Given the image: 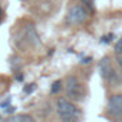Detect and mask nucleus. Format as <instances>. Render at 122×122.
I'll return each mask as SVG.
<instances>
[{
  "instance_id": "obj_1",
  "label": "nucleus",
  "mask_w": 122,
  "mask_h": 122,
  "mask_svg": "<svg viewBox=\"0 0 122 122\" xmlns=\"http://www.w3.org/2000/svg\"><path fill=\"white\" fill-rule=\"evenodd\" d=\"M56 109L60 117L61 122H77L80 119L78 108L68 99V98H58L56 102Z\"/></svg>"
},
{
  "instance_id": "obj_2",
  "label": "nucleus",
  "mask_w": 122,
  "mask_h": 122,
  "mask_svg": "<svg viewBox=\"0 0 122 122\" xmlns=\"http://www.w3.org/2000/svg\"><path fill=\"white\" fill-rule=\"evenodd\" d=\"M65 94L70 101H82L85 97L84 85L75 75H68L65 80Z\"/></svg>"
},
{
  "instance_id": "obj_3",
  "label": "nucleus",
  "mask_w": 122,
  "mask_h": 122,
  "mask_svg": "<svg viewBox=\"0 0 122 122\" xmlns=\"http://www.w3.org/2000/svg\"><path fill=\"white\" fill-rule=\"evenodd\" d=\"M99 72H101V77L105 81H108L111 85L117 87V85L122 84V77L114 70V67L111 64V60L108 57H104L99 61Z\"/></svg>"
},
{
  "instance_id": "obj_4",
  "label": "nucleus",
  "mask_w": 122,
  "mask_h": 122,
  "mask_svg": "<svg viewBox=\"0 0 122 122\" xmlns=\"http://www.w3.org/2000/svg\"><path fill=\"white\" fill-rule=\"evenodd\" d=\"M90 17V10L84 6V4H74L65 17L67 24L70 26H80L84 21H87V19Z\"/></svg>"
},
{
  "instance_id": "obj_5",
  "label": "nucleus",
  "mask_w": 122,
  "mask_h": 122,
  "mask_svg": "<svg viewBox=\"0 0 122 122\" xmlns=\"http://www.w3.org/2000/svg\"><path fill=\"white\" fill-rule=\"evenodd\" d=\"M107 111L111 117L114 118H121L122 117V94H114L107 105Z\"/></svg>"
},
{
  "instance_id": "obj_6",
  "label": "nucleus",
  "mask_w": 122,
  "mask_h": 122,
  "mask_svg": "<svg viewBox=\"0 0 122 122\" xmlns=\"http://www.w3.org/2000/svg\"><path fill=\"white\" fill-rule=\"evenodd\" d=\"M24 37H26V40L33 44V46H38L40 44V37H38V34H37V30H36V27H34V24H27L26 27H24Z\"/></svg>"
},
{
  "instance_id": "obj_7",
  "label": "nucleus",
  "mask_w": 122,
  "mask_h": 122,
  "mask_svg": "<svg viewBox=\"0 0 122 122\" xmlns=\"http://www.w3.org/2000/svg\"><path fill=\"white\" fill-rule=\"evenodd\" d=\"M7 122H36V121L29 114H20V115H14V117L9 118Z\"/></svg>"
},
{
  "instance_id": "obj_8",
  "label": "nucleus",
  "mask_w": 122,
  "mask_h": 122,
  "mask_svg": "<svg viewBox=\"0 0 122 122\" xmlns=\"http://www.w3.org/2000/svg\"><path fill=\"white\" fill-rule=\"evenodd\" d=\"M80 1H81V3H82V4H84L87 9H88V10H90V11H94V10H95L94 0H80Z\"/></svg>"
},
{
  "instance_id": "obj_9",
  "label": "nucleus",
  "mask_w": 122,
  "mask_h": 122,
  "mask_svg": "<svg viewBox=\"0 0 122 122\" xmlns=\"http://www.w3.org/2000/svg\"><path fill=\"white\" fill-rule=\"evenodd\" d=\"M61 90V81H56L51 85V94H57Z\"/></svg>"
},
{
  "instance_id": "obj_10",
  "label": "nucleus",
  "mask_w": 122,
  "mask_h": 122,
  "mask_svg": "<svg viewBox=\"0 0 122 122\" xmlns=\"http://www.w3.org/2000/svg\"><path fill=\"white\" fill-rule=\"evenodd\" d=\"M115 53H117L118 56H122V38H119L118 43L115 44Z\"/></svg>"
},
{
  "instance_id": "obj_11",
  "label": "nucleus",
  "mask_w": 122,
  "mask_h": 122,
  "mask_svg": "<svg viewBox=\"0 0 122 122\" xmlns=\"http://www.w3.org/2000/svg\"><path fill=\"white\" fill-rule=\"evenodd\" d=\"M36 88V84H30V85H27L26 88H24V92H30L31 90H34Z\"/></svg>"
},
{
  "instance_id": "obj_12",
  "label": "nucleus",
  "mask_w": 122,
  "mask_h": 122,
  "mask_svg": "<svg viewBox=\"0 0 122 122\" xmlns=\"http://www.w3.org/2000/svg\"><path fill=\"white\" fill-rule=\"evenodd\" d=\"M117 61H118V65H119V68L122 70V56H118V58H117Z\"/></svg>"
},
{
  "instance_id": "obj_13",
  "label": "nucleus",
  "mask_w": 122,
  "mask_h": 122,
  "mask_svg": "<svg viewBox=\"0 0 122 122\" xmlns=\"http://www.w3.org/2000/svg\"><path fill=\"white\" fill-rule=\"evenodd\" d=\"M1 17H3V9L0 7V19H1Z\"/></svg>"
},
{
  "instance_id": "obj_14",
  "label": "nucleus",
  "mask_w": 122,
  "mask_h": 122,
  "mask_svg": "<svg viewBox=\"0 0 122 122\" xmlns=\"http://www.w3.org/2000/svg\"><path fill=\"white\" fill-rule=\"evenodd\" d=\"M0 122H7V121H1V119H0Z\"/></svg>"
}]
</instances>
